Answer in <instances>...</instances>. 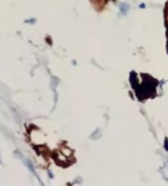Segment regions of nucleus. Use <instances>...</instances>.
<instances>
[{"instance_id":"f257e3e1","label":"nucleus","mask_w":168,"mask_h":186,"mask_svg":"<svg viewBox=\"0 0 168 186\" xmlns=\"http://www.w3.org/2000/svg\"><path fill=\"white\" fill-rule=\"evenodd\" d=\"M129 9H130V7L128 4H122L121 6H120V11H121L123 14H126Z\"/></svg>"},{"instance_id":"f03ea898","label":"nucleus","mask_w":168,"mask_h":186,"mask_svg":"<svg viewBox=\"0 0 168 186\" xmlns=\"http://www.w3.org/2000/svg\"><path fill=\"white\" fill-rule=\"evenodd\" d=\"M167 47H168V46H167Z\"/></svg>"}]
</instances>
